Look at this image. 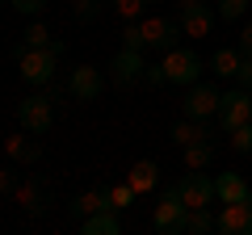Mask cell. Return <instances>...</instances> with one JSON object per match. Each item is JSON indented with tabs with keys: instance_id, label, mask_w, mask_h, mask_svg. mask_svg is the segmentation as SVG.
<instances>
[{
	"instance_id": "cell-6",
	"label": "cell",
	"mask_w": 252,
	"mask_h": 235,
	"mask_svg": "<svg viewBox=\"0 0 252 235\" xmlns=\"http://www.w3.org/2000/svg\"><path fill=\"white\" fill-rule=\"evenodd\" d=\"M177 193H181V202H185L189 210H198V206H210V202L219 198V193H215V181H210V176H206L202 168H189L185 176L177 181Z\"/></svg>"
},
{
	"instance_id": "cell-4",
	"label": "cell",
	"mask_w": 252,
	"mask_h": 235,
	"mask_svg": "<svg viewBox=\"0 0 252 235\" xmlns=\"http://www.w3.org/2000/svg\"><path fill=\"white\" fill-rule=\"evenodd\" d=\"M164 76H168V84H198L202 76V55L189 51V46H172V51H164Z\"/></svg>"
},
{
	"instance_id": "cell-23",
	"label": "cell",
	"mask_w": 252,
	"mask_h": 235,
	"mask_svg": "<svg viewBox=\"0 0 252 235\" xmlns=\"http://www.w3.org/2000/svg\"><path fill=\"white\" fill-rule=\"evenodd\" d=\"M135 198H139V193L130 189V181H122V185H109V206H114V210L135 206Z\"/></svg>"
},
{
	"instance_id": "cell-29",
	"label": "cell",
	"mask_w": 252,
	"mask_h": 235,
	"mask_svg": "<svg viewBox=\"0 0 252 235\" xmlns=\"http://www.w3.org/2000/svg\"><path fill=\"white\" fill-rule=\"evenodd\" d=\"M143 84H147V88H160V84H168L164 63H147V67H143Z\"/></svg>"
},
{
	"instance_id": "cell-31",
	"label": "cell",
	"mask_w": 252,
	"mask_h": 235,
	"mask_svg": "<svg viewBox=\"0 0 252 235\" xmlns=\"http://www.w3.org/2000/svg\"><path fill=\"white\" fill-rule=\"evenodd\" d=\"M9 4H13L17 13H26V17H38V13L46 9V0H9Z\"/></svg>"
},
{
	"instance_id": "cell-37",
	"label": "cell",
	"mask_w": 252,
	"mask_h": 235,
	"mask_svg": "<svg viewBox=\"0 0 252 235\" xmlns=\"http://www.w3.org/2000/svg\"><path fill=\"white\" fill-rule=\"evenodd\" d=\"M248 202H252V193H248Z\"/></svg>"
},
{
	"instance_id": "cell-11",
	"label": "cell",
	"mask_w": 252,
	"mask_h": 235,
	"mask_svg": "<svg viewBox=\"0 0 252 235\" xmlns=\"http://www.w3.org/2000/svg\"><path fill=\"white\" fill-rule=\"evenodd\" d=\"M215 231L252 235V202H223V210L215 214Z\"/></svg>"
},
{
	"instance_id": "cell-24",
	"label": "cell",
	"mask_w": 252,
	"mask_h": 235,
	"mask_svg": "<svg viewBox=\"0 0 252 235\" xmlns=\"http://www.w3.org/2000/svg\"><path fill=\"white\" fill-rule=\"evenodd\" d=\"M231 151L235 155H252V122H244V126L231 130Z\"/></svg>"
},
{
	"instance_id": "cell-27",
	"label": "cell",
	"mask_w": 252,
	"mask_h": 235,
	"mask_svg": "<svg viewBox=\"0 0 252 235\" xmlns=\"http://www.w3.org/2000/svg\"><path fill=\"white\" fill-rule=\"evenodd\" d=\"M76 21H84V26H89V21H97L101 17V0H76Z\"/></svg>"
},
{
	"instance_id": "cell-16",
	"label": "cell",
	"mask_w": 252,
	"mask_h": 235,
	"mask_svg": "<svg viewBox=\"0 0 252 235\" xmlns=\"http://www.w3.org/2000/svg\"><path fill=\"white\" fill-rule=\"evenodd\" d=\"M97 210H114V206H109V185H101V189H84L80 198L72 202V218H89V214H97Z\"/></svg>"
},
{
	"instance_id": "cell-2",
	"label": "cell",
	"mask_w": 252,
	"mask_h": 235,
	"mask_svg": "<svg viewBox=\"0 0 252 235\" xmlns=\"http://www.w3.org/2000/svg\"><path fill=\"white\" fill-rule=\"evenodd\" d=\"M13 198H17V206L26 210L30 218H42L46 210L55 206V189H51V181H46L42 172H30L26 181L13 189Z\"/></svg>"
},
{
	"instance_id": "cell-25",
	"label": "cell",
	"mask_w": 252,
	"mask_h": 235,
	"mask_svg": "<svg viewBox=\"0 0 252 235\" xmlns=\"http://www.w3.org/2000/svg\"><path fill=\"white\" fill-rule=\"evenodd\" d=\"M248 4L252 0H219V17L223 21H240L244 13H248Z\"/></svg>"
},
{
	"instance_id": "cell-12",
	"label": "cell",
	"mask_w": 252,
	"mask_h": 235,
	"mask_svg": "<svg viewBox=\"0 0 252 235\" xmlns=\"http://www.w3.org/2000/svg\"><path fill=\"white\" fill-rule=\"evenodd\" d=\"M42 135H34V130H21V135H9L4 139V155H9L13 164H21V168H30V164L42 160Z\"/></svg>"
},
{
	"instance_id": "cell-21",
	"label": "cell",
	"mask_w": 252,
	"mask_h": 235,
	"mask_svg": "<svg viewBox=\"0 0 252 235\" xmlns=\"http://www.w3.org/2000/svg\"><path fill=\"white\" fill-rule=\"evenodd\" d=\"M215 164V143L210 139H198V143L185 147V168H210Z\"/></svg>"
},
{
	"instance_id": "cell-36",
	"label": "cell",
	"mask_w": 252,
	"mask_h": 235,
	"mask_svg": "<svg viewBox=\"0 0 252 235\" xmlns=\"http://www.w3.org/2000/svg\"><path fill=\"white\" fill-rule=\"evenodd\" d=\"M147 4H160V0H147Z\"/></svg>"
},
{
	"instance_id": "cell-18",
	"label": "cell",
	"mask_w": 252,
	"mask_h": 235,
	"mask_svg": "<svg viewBox=\"0 0 252 235\" xmlns=\"http://www.w3.org/2000/svg\"><path fill=\"white\" fill-rule=\"evenodd\" d=\"M126 181H130V189H135V193H152L156 181H160V164H156V160H139L135 168L126 172Z\"/></svg>"
},
{
	"instance_id": "cell-28",
	"label": "cell",
	"mask_w": 252,
	"mask_h": 235,
	"mask_svg": "<svg viewBox=\"0 0 252 235\" xmlns=\"http://www.w3.org/2000/svg\"><path fill=\"white\" fill-rule=\"evenodd\" d=\"M122 46H130V51H143V29H139V21H126V29H122Z\"/></svg>"
},
{
	"instance_id": "cell-15",
	"label": "cell",
	"mask_w": 252,
	"mask_h": 235,
	"mask_svg": "<svg viewBox=\"0 0 252 235\" xmlns=\"http://www.w3.org/2000/svg\"><path fill=\"white\" fill-rule=\"evenodd\" d=\"M240 63H244L240 46H219V51L210 55V76H219V80H235Z\"/></svg>"
},
{
	"instance_id": "cell-35",
	"label": "cell",
	"mask_w": 252,
	"mask_h": 235,
	"mask_svg": "<svg viewBox=\"0 0 252 235\" xmlns=\"http://www.w3.org/2000/svg\"><path fill=\"white\" fill-rule=\"evenodd\" d=\"M198 4H210V0H177V13L181 9H198Z\"/></svg>"
},
{
	"instance_id": "cell-3",
	"label": "cell",
	"mask_w": 252,
	"mask_h": 235,
	"mask_svg": "<svg viewBox=\"0 0 252 235\" xmlns=\"http://www.w3.org/2000/svg\"><path fill=\"white\" fill-rule=\"evenodd\" d=\"M185 218H189V206L181 202L177 185H172V189L164 193L160 202H156V210H152V227H156L160 235H181V231H185Z\"/></svg>"
},
{
	"instance_id": "cell-5",
	"label": "cell",
	"mask_w": 252,
	"mask_h": 235,
	"mask_svg": "<svg viewBox=\"0 0 252 235\" xmlns=\"http://www.w3.org/2000/svg\"><path fill=\"white\" fill-rule=\"evenodd\" d=\"M17 122L21 130H34V135H46L55 122V101L46 97V92H34V97L17 101Z\"/></svg>"
},
{
	"instance_id": "cell-19",
	"label": "cell",
	"mask_w": 252,
	"mask_h": 235,
	"mask_svg": "<svg viewBox=\"0 0 252 235\" xmlns=\"http://www.w3.org/2000/svg\"><path fill=\"white\" fill-rule=\"evenodd\" d=\"M80 231H84V235H118V231H122L118 210H97V214L80 218Z\"/></svg>"
},
{
	"instance_id": "cell-30",
	"label": "cell",
	"mask_w": 252,
	"mask_h": 235,
	"mask_svg": "<svg viewBox=\"0 0 252 235\" xmlns=\"http://www.w3.org/2000/svg\"><path fill=\"white\" fill-rule=\"evenodd\" d=\"M21 38H26L30 46H46V42H51V34H46V26H42V21H34V26H30Z\"/></svg>"
},
{
	"instance_id": "cell-22",
	"label": "cell",
	"mask_w": 252,
	"mask_h": 235,
	"mask_svg": "<svg viewBox=\"0 0 252 235\" xmlns=\"http://www.w3.org/2000/svg\"><path fill=\"white\" fill-rule=\"evenodd\" d=\"M185 231H189V235H206V231H215V214H210V206L189 210V218H185Z\"/></svg>"
},
{
	"instance_id": "cell-32",
	"label": "cell",
	"mask_w": 252,
	"mask_h": 235,
	"mask_svg": "<svg viewBox=\"0 0 252 235\" xmlns=\"http://www.w3.org/2000/svg\"><path fill=\"white\" fill-rule=\"evenodd\" d=\"M235 80H240V88H248V92H252V59H244V63H240Z\"/></svg>"
},
{
	"instance_id": "cell-10",
	"label": "cell",
	"mask_w": 252,
	"mask_h": 235,
	"mask_svg": "<svg viewBox=\"0 0 252 235\" xmlns=\"http://www.w3.org/2000/svg\"><path fill=\"white\" fill-rule=\"evenodd\" d=\"M219 126L223 130H235V126H244L252 118V97H248V88H231V92H223V101H219Z\"/></svg>"
},
{
	"instance_id": "cell-9",
	"label": "cell",
	"mask_w": 252,
	"mask_h": 235,
	"mask_svg": "<svg viewBox=\"0 0 252 235\" xmlns=\"http://www.w3.org/2000/svg\"><path fill=\"white\" fill-rule=\"evenodd\" d=\"M143 51H130V46H122V51L109 59V80L118 84V88H130V84L143 80Z\"/></svg>"
},
{
	"instance_id": "cell-14",
	"label": "cell",
	"mask_w": 252,
	"mask_h": 235,
	"mask_svg": "<svg viewBox=\"0 0 252 235\" xmlns=\"http://www.w3.org/2000/svg\"><path fill=\"white\" fill-rule=\"evenodd\" d=\"M181 29H185V38H210V29H215V17L219 13L210 9V4H198V9H181Z\"/></svg>"
},
{
	"instance_id": "cell-33",
	"label": "cell",
	"mask_w": 252,
	"mask_h": 235,
	"mask_svg": "<svg viewBox=\"0 0 252 235\" xmlns=\"http://www.w3.org/2000/svg\"><path fill=\"white\" fill-rule=\"evenodd\" d=\"M17 172H9V168H0V193H13V189H17Z\"/></svg>"
},
{
	"instance_id": "cell-34",
	"label": "cell",
	"mask_w": 252,
	"mask_h": 235,
	"mask_svg": "<svg viewBox=\"0 0 252 235\" xmlns=\"http://www.w3.org/2000/svg\"><path fill=\"white\" fill-rule=\"evenodd\" d=\"M240 55H244V59H252V21L240 29Z\"/></svg>"
},
{
	"instance_id": "cell-38",
	"label": "cell",
	"mask_w": 252,
	"mask_h": 235,
	"mask_svg": "<svg viewBox=\"0 0 252 235\" xmlns=\"http://www.w3.org/2000/svg\"><path fill=\"white\" fill-rule=\"evenodd\" d=\"M248 122H252V118H248Z\"/></svg>"
},
{
	"instance_id": "cell-1",
	"label": "cell",
	"mask_w": 252,
	"mask_h": 235,
	"mask_svg": "<svg viewBox=\"0 0 252 235\" xmlns=\"http://www.w3.org/2000/svg\"><path fill=\"white\" fill-rule=\"evenodd\" d=\"M13 63L21 67V80L34 84V88H46V84L55 80V67H59V55L51 51V46H30L26 38H21L17 46H13Z\"/></svg>"
},
{
	"instance_id": "cell-13",
	"label": "cell",
	"mask_w": 252,
	"mask_h": 235,
	"mask_svg": "<svg viewBox=\"0 0 252 235\" xmlns=\"http://www.w3.org/2000/svg\"><path fill=\"white\" fill-rule=\"evenodd\" d=\"M67 92H72L76 101H97L101 92H105V76H101L93 63H80L72 76H67Z\"/></svg>"
},
{
	"instance_id": "cell-8",
	"label": "cell",
	"mask_w": 252,
	"mask_h": 235,
	"mask_svg": "<svg viewBox=\"0 0 252 235\" xmlns=\"http://www.w3.org/2000/svg\"><path fill=\"white\" fill-rule=\"evenodd\" d=\"M219 101H223V92H219L215 84H189V92H185V101H181V109H185V118L206 122V118L219 114Z\"/></svg>"
},
{
	"instance_id": "cell-7",
	"label": "cell",
	"mask_w": 252,
	"mask_h": 235,
	"mask_svg": "<svg viewBox=\"0 0 252 235\" xmlns=\"http://www.w3.org/2000/svg\"><path fill=\"white\" fill-rule=\"evenodd\" d=\"M139 29H143V42L156 46V51H172L177 38L185 34V29H181V17H143Z\"/></svg>"
},
{
	"instance_id": "cell-26",
	"label": "cell",
	"mask_w": 252,
	"mask_h": 235,
	"mask_svg": "<svg viewBox=\"0 0 252 235\" xmlns=\"http://www.w3.org/2000/svg\"><path fill=\"white\" fill-rule=\"evenodd\" d=\"M109 4L118 9V17H126V21H139V17H143V4H147V0H109Z\"/></svg>"
},
{
	"instance_id": "cell-20",
	"label": "cell",
	"mask_w": 252,
	"mask_h": 235,
	"mask_svg": "<svg viewBox=\"0 0 252 235\" xmlns=\"http://www.w3.org/2000/svg\"><path fill=\"white\" fill-rule=\"evenodd\" d=\"M198 139H210L206 122H198V118H185V122L172 126V143H177V147H189V143H198Z\"/></svg>"
},
{
	"instance_id": "cell-17",
	"label": "cell",
	"mask_w": 252,
	"mask_h": 235,
	"mask_svg": "<svg viewBox=\"0 0 252 235\" xmlns=\"http://www.w3.org/2000/svg\"><path fill=\"white\" fill-rule=\"evenodd\" d=\"M215 193H219V202H248V181H244L240 172H219L215 176Z\"/></svg>"
}]
</instances>
